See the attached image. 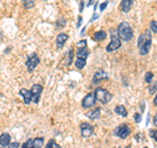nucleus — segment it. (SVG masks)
Masks as SVG:
<instances>
[{
    "label": "nucleus",
    "mask_w": 157,
    "mask_h": 148,
    "mask_svg": "<svg viewBox=\"0 0 157 148\" xmlns=\"http://www.w3.org/2000/svg\"><path fill=\"white\" fill-rule=\"evenodd\" d=\"M80 4H81V5H80V12H81V11H83V8H84V2H81Z\"/></svg>",
    "instance_id": "obj_36"
},
{
    "label": "nucleus",
    "mask_w": 157,
    "mask_h": 148,
    "mask_svg": "<svg viewBox=\"0 0 157 148\" xmlns=\"http://www.w3.org/2000/svg\"><path fill=\"white\" fill-rule=\"evenodd\" d=\"M153 104H155V106L157 107V95L155 96V100H153Z\"/></svg>",
    "instance_id": "obj_35"
},
{
    "label": "nucleus",
    "mask_w": 157,
    "mask_h": 148,
    "mask_svg": "<svg viewBox=\"0 0 157 148\" xmlns=\"http://www.w3.org/2000/svg\"><path fill=\"white\" fill-rule=\"evenodd\" d=\"M151 30L153 33H157V21H151Z\"/></svg>",
    "instance_id": "obj_28"
},
{
    "label": "nucleus",
    "mask_w": 157,
    "mask_h": 148,
    "mask_svg": "<svg viewBox=\"0 0 157 148\" xmlns=\"http://www.w3.org/2000/svg\"><path fill=\"white\" fill-rule=\"evenodd\" d=\"M1 148H5V147H1Z\"/></svg>",
    "instance_id": "obj_39"
},
{
    "label": "nucleus",
    "mask_w": 157,
    "mask_h": 148,
    "mask_svg": "<svg viewBox=\"0 0 157 148\" xmlns=\"http://www.w3.org/2000/svg\"><path fill=\"white\" fill-rule=\"evenodd\" d=\"M148 91H149V93H152V95L157 91V80H156L155 83H153V84H152L151 86H149V89H148Z\"/></svg>",
    "instance_id": "obj_26"
},
{
    "label": "nucleus",
    "mask_w": 157,
    "mask_h": 148,
    "mask_svg": "<svg viewBox=\"0 0 157 148\" xmlns=\"http://www.w3.org/2000/svg\"><path fill=\"white\" fill-rule=\"evenodd\" d=\"M21 2L24 3V7L25 8H33L34 7V0H21Z\"/></svg>",
    "instance_id": "obj_21"
},
{
    "label": "nucleus",
    "mask_w": 157,
    "mask_h": 148,
    "mask_svg": "<svg viewBox=\"0 0 157 148\" xmlns=\"http://www.w3.org/2000/svg\"><path fill=\"white\" fill-rule=\"evenodd\" d=\"M10 144V135L9 134H1L0 135V146L1 147H8Z\"/></svg>",
    "instance_id": "obj_14"
},
{
    "label": "nucleus",
    "mask_w": 157,
    "mask_h": 148,
    "mask_svg": "<svg viewBox=\"0 0 157 148\" xmlns=\"http://www.w3.org/2000/svg\"><path fill=\"white\" fill-rule=\"evenodd\" d=\"M134 117H135V122H136V123H139V122L141 121V114H139V113H136V114L134 115Z\"/></svg>",
    "instance_id": "obj_30"
},
{
    "label": "nucleus",
    "mask_w": 157,
    "mask_h": 148,
    "mask_svg": "<svg viewBox=\"0 0 157 148\" xmlns=\"http://www.w3.org/2000/svg\"><path fill=\"white\" fill-rule=\"evenodd\" d=\"M85 64H87V59H80V58H77L76 62H75V66H76L77 70H83L85 67Z\"/></svg>",
    "instance_id": "obj_19"
},
{
    "label": "nucleus",
    "mask_w": 157,
    "mask_h": 148,
    "mask_svg": "<svg viewBox=\"0 0 157 148\" xmlns=\"http://www.w3.org/2000/svg\"><path fill=\"white\" fill-rule=\"evenodd\" d=\"M8 148H19V143H10Z\"/></svg>",
    "instance_id": "obj_32"
},
{
    "label": "nucleus",
    "mask_w": 157,
    "mask_h": 148,
    "mask_svg": "<svg viewBox=\"0 0 157 148\" xmlns=\"http://www.w3.org/2000/svg\"><path fill=\"white\" fill-rule=\"evenodd\" d=\"M152 79H153V74L152 72H147V74H145V81H147L148 84H151Z\"/></svg>",
    "instance_id": "obj_25"
},
{
    "label": "nucleus",
    "mask_w": 157,
    "mask_h": 148,
    "mask_svg": "<svg viewBox=\"0 0 157 148\" xmlns=\"http://www.w3.org/2000/svg\"><path fill=\"white\" fill-rule=\"evenodd\" d=\"M134 4V0H122L120 2V11L124 13H127L131 9V7Z\"/></svg>",
    "instance_id": "obj_12"
},
{
    "label": "nucleus",
    "mask_w": 157,
    "mask_h": 148,
    "mask_svg": "<svg viewBox=\"0 0 157 148\" xmlns=\"http://www.w3.org/2000/svg\"><path fill=\"white\" fill-rule=\"evenodd\" d=\"M143 148H148V147H143Z\"/></svg>",
    "instance_id": "obj_38"
},
{
    "label": "nucleus",
    "mask_w": 157,
    "mask_h": 148,
    "mask_svg": "<svg viewBox=\"0 0 157 148\" xmlns=\"http://www.w3.org/2000/svg\"><path fill=\"white\" fill-rule=\"evenodd\" d=\"M72 56H73V50L71 49L70 53H68V55H67V64H68V66L72 63Z\"/></svg>",
    "instance_id": "obj_23"
},
{
    "label": "nucleus",
    "mask_w": 157,
    "mask_h": 148,
    "mask_svg": "<svg viewBox=\"0 0 157 148\" xmlns=\"http://www.w3.org/2000/svg\"><path fill=\"white\" fill-rule=\"evenodd\" d=\"M138 46H139V51H140L141 55H147L151 50V46H152V35H151V32H144L140 37H139V41H138Z\"/></svg>",
    "instance_id": "obj_1"
},
{
    "label": "nucleus",
    "mask_w": 157,
    "mask_h": 148,
    "mask_svg": "<svg viewBox=\"0 0 157 148\" xmlns=\"http://www.w3.org/2000/svg\"><path fill=\"white\" fill-rule=\"evenodd\" d=\"M93 3H94V0H89V2H88V5H92Z\"/></svg>",
    "instance_id": "obj_37"
},
{
    "label": "nucleus",
    "mask_w": 157,
    "mask_h": 148,
    "mask_svg": "<svg viewBox=\"0 0 157 148\" xmlns=\"http://www.w3.org/2000/svg\"><path fill=\"white\" fill-rule=\"evenodd\" d=\"M153 123H155V126L157 127V114L155 115V117H153Z\"/></svg>",
    "instance_id": "obj_33"
},
{
    "label": "nucleus",
    "mask_w": 157,
    "mask_h": 148,
    "mask_svg": "<svg viewBox=\"0 0 157 148\" xmlns=\"http://www.w3.org/2000/svg\"><path fill=\"white\" fill-rule=\"evenodd\" d=\"M46 148H62V147H60L55 140H50V142L47 143V147H46Z\"/></svg>",
    "instance_id": "obj_22"
},
{
    "label": "nucleus",
    "mask_w": 157,
    "mask_h": 148,
    "mask_svg": "<svg viewBox=\"0 0 157 148\" xmlns=\"http://www.w3.org/2000/svg\"><path fill=\"white\" fill-rule=\"evenodd\" d=\"M93 39L94 41H105L106 39V32H103V30L96 32L94 35H93Z\"/></svg>",
    "instance_id": "obj_17"
},
{
    "label": "nucleus",
    "mask_w": 157,
    "mask_h": 148,
    "mask_svg": "<svg viewBox=\"0 0 157 148\" xmlns=\"http://www.w3.org/2000/svg\"><path fill=\"white\" fill-rule=\"evenodd\" d=\"M43 138H35L33 140V146L34 148H42V146H43Z\"/></svg>",
    "instance_id": "obj_20"
},
{
    "label": "nucleus",
    "mask_w": 157,
    "mask_h": 148,
    "mask_svg": "<svg viewBox=\"0 0 157 148\" xmlns=\"http://www.w3.org/2000/svg\"><path fill=\"white\" fill-rule=\"evenodd\" d=\"M111 37H113V39H111V42H110V45H108L106 46V51H115V50H118L120 47V39H119V37H118V32L115 30V29H113L111 30Z\"/></svg>",
    "instance_id": "obj_4"
},
{
    "label": "nucleus",
    "mask_w": 157,
    "mask_h": 148,
    "mask_svg": "<svg viewBox=\"0 0 157 148\" xmlns=\"http://www.w3.org/2000/svg\"><path fill=\"white\" fill-rule=\"evenodd\" d=\"M115 113L119 114L120 117H127V110H126V107H124L123 105H118V106H115Z\"/></svg>",
    "instance_id": "obj_18"
},
{
    "label": "nucleus",
    "mask_w": 157,
    "mask_h": 148,
    "mask_svg": "<svg viewBox=\"0 0 157 148\" xmlns=\"http://www.w3.org/2000/svg\"><path fill=\"white\" fill-rule=\"evenodd\" d=\"M88 55H89V50H88V47L78 49V50H77L76 56H77V58H80V59H87Z\"/></svg>",
    "instance_id": "obj_16"
},
{
    "label": "nucleus",
    "mask_w": 157,
    "mask_h": 148,
    "mask_svg": "<svg viewBox=\"0 0 157 148\" xmlns=\"http://www.w3.org/2000/svg\"><path fill=\"white\" fill-rule=\"evenodd\" d=\"M117 32H118V37H119L120 39H123V41H131L132 37H134L132 28H131L130 24L126 23V21H123V23L119 24Z\"/></svg>",
    "instance_id": "obj_2"
},
{
    "label": "nucleus",
    "mask_w": 157,
    "mask_h": 148,
    "mask_svg": "<svg viewBox=\"0 0 157 148\" xmlns=\"http://www.w3.org/2000/svg\"><path fill=\"white\" fill-rule=\"evenodd\" d=\"M22 148H34V146H33V140L29 139L28 142H25V143L22 144Z\"/></svg>",
    "instance_id": "obj_24"
},
{
    "label": "nucleus",
    "mask_w": 157,
    "mask_h": 148,
    "mask_svg": "<svg viewBox=\"0 0 157 148\" xmlns=\"http://www.w3.org/2000/svg\"><path fill=\"white\" fill-rule=\"evenodd\" d=\"M42 91H43V88H42V85H39V84H34L33 86H31V89H30V92H31V101H33L34 104H38L39 102Z\"/></svg>",
    "instance_id": "obj_6"
},
{
    "label": "nucleus",
    "mask_w": 157,
    "mask_h": 148,
    "mask_svg": "<svg viewBox=\"0 0 157 148\" xmlns=\"http://www.w3.org/2000/svg\"><path fill=\"white\" fill-rule=\"evenodd\" d=\"M39 64V58L37 54H31V55L28 58V60H26V68L29 71H33L37 68V66Z\"/></svg>",
    "instance_id": "obj_8"
},
{
    "label": "nucleus",
    "mask_w": 157,
    "mask_h": 148,
    "mask_svg": "<svg viewBox=\"0 0 157 148\" xmlns=\"http://www.w3.org/2000/svg\"><path fill=\"white\" fill-rule=\"evenodd\" d=\"M84 47H87V41H85V39H81V41H78V43H77V49H84Z\"/></svg>",
    "instance_id": "obj_27"
},
{
    "label": "nucleus",
    "mask_w": 157,
    "mask_h": 148,
    "mask_svg": "<svg viewBox=\"0 0 157 148\" xmlns=\"http://www.w3.org/2000/svg\"><path fill=\"white\" fill-rule=\"evenodd\" d=\"M108 4H109V2H103L102 4H101V7H99V11H103L106 7H108Z\"/></svg>",
    "instance_id": "obj_31"
},
{
    "label": "nucleus",
    "mask_w": 157,
    "mask_h": 148,
    "mask_svg": "<svg viewBox=\"0 0 157 148\" xmlns=\"http://www.w3.org/2000/svg\"><path fill=\"white\" fill-rule=\"evenodd\" d=\"M81 21H83V19H81V17H78V20H77V28L81 26Z\"/></svg>",
    "instance_id": "obj_34"
},
{
    "label": "nucleus",
    "mask_w": 157,
    "mask_h": 148,
    "mask_svg": "<svg viewBox=\"0 0 157 148\" xmlns=\"http://www.w3.org/2000/svg\"><path fill=\"white\" fill-rule=\"evenodd\" d=\"M103 80H109L108 74H106L103 70H99V71L96 72L94 76H93V84H98V83H101Z\"/></svg>",
    "instance_id": "obj_10"
},
{
    "label": "nucleus",
    "mask_w": 157,
    "mask_h": 148,
    "mask_svg": "<svg viewBox=\"0 0 157 148\" xmlns=\"http://www.w3.org/2000/svg\"><path fill=\"white\" fill-rule=\"evenodd\" d=\"M20 95L22 96L25 104H30V102H31V92H30V89H25V88H22V89L20 91Z\"/></svg>",
    "instance_id": "obj_13"
},
{
    "label": "nucleus",
    "mask_w": 157,
    "mask_h": 148,
    "mask_svg": "<svg viewBox=\"0 0 157 148\" xmlns=\"http://www.w3.org/2000/svg\"><path fill=\"white\" fill-rule=\"evenodd\" d=\"M96 104V96H94V92H89L87 96L83 98V102H81V106L84 107V109H88V107L90 106H94Z\"/></svg>",
    "instance_id": "obj_7"
},
{
    "label": "nucleus",
    "mask_w": 157,
    "mask_h": 148,
    "mask_svg": "<svg viewBox=\"0 0 157 148\" xmlns=\"http://www.w3.org/2000/svg\"><path fill=\"white\" fill-rule=\"evenodd\" d=\"M80 130H81V135H83V138H89V136L93 135V126H92L90 123H87V122L81 123Z\"/></svg>",
    "instance_id": "obj_9"
},
{
    "label": "nucleus",
    "mask_w": 157,
    "mask_h": 148,
    "mask_svg": "<svg viewBox=\"0 0 157 148\" xmlns=\"http://www.w3.org/2000/svg\"><path fill=\"white\" fill-rule=\"evenodd\" d=\"M149 134H151V136L153 138V140H155V142L157 143V130H151V132H149Z\"/></svg>",
    "instance_id": "obj_29"
},
{
    "label": "nucleus",
    "mask_w": 157,
    "mask_h": 148,
    "mask_svg": "<svg viewBox=\"0 0 157 148\" xmlns=\"http://www.w3.org/2000/svg\"><path fill=\"white\" fill-rule=\"evenodd\" d=\"M130 132H131V130H130V127H128V125H126V123L118 126V127L114 130V134H115L118 138H120V139H126V138H128Z\"/></svg>",
    "instance_id": "obj_5"
},
{
    "label": "nucleus",
    "mask_w": 157,
    "mask_h": 148,
    "mask_svg": "<svg viewBox=\"0 0 157 148\" xmlns=\"http://www.w3.org/2000/svg\"><path fill=\"white\" fill-rule=\"evenodd\" d=\"M68 41V34L67 33H60L58 34V37H56V47L58 49H62L64 46V43Z\"/></svg>",
    "instance_id": "obj_11"
},
{
    "label": "nucleus",
    "mask_w": 157,
    "mask_h": 148,
    "mask_svg": "<svg viewBox=\"0 0 157 148\" xmlns=\"http://www.w3.org/2000/svg\"><path fill=\"white\" fill-rule=\"evenodd\" d=\"M99 115H101V109H99V107H96V109H93V110L89 111L87 117H89L90 119H97Z\"/></svg>",
    "instance_id": "obj_15"
},
{
    "label": "nucleus",
    "mask_w": 157,
    "mask_h": 148,
    "mask_svg": "<svg viewBox=\"0 0 157 148\" xmlns=\"http://www.w3.org/2000/svg\"><path fill=\"white\" fill-rule=\"evenodd\" d=\"M94 96H96V100H98L99 102H102V104H108L109 101L113 98L111 93L105 88H97L94 91Z\"/></svg>",
    "instance_id": "obj_3"
}]
</instances>
